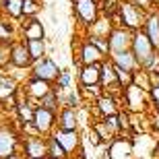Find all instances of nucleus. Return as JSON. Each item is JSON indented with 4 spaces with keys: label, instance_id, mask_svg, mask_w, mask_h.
I'll return each mask as SVG.
<instances>
[{
    "label": "nucleus",
    "instance_id": "nucleus-6",
    "mask_svg": "<svg viewBox=\"0 0 159 159\" xmlns=\"http://www.w3.org/2000/svg\"><path fill=\"white\" fill-rule=\"evenodd\" d=\"M25 159H48V139L46 136H23Z\"/></svg>",
    "mask_w": 159,
    "mask_h": 159
},
{
    "label": "nucleus",
    "instance_id": "nucleus-23",
    "mask_svg": "<svg viewBox=\"0 0 159 159\" xmlns=\"http://www.w3.org/2000/svg\"><path fill=\"white\" fill-rule=\"evenodd\" d=\"M145 33L151 39L155 50H159V15H149L145 21Z\"/></svg>",
    "mask_w": 159,
    "mask_h": 159
},
{
    "label": "nucleus",
    "instance_id": "nucleus-8",
    "mask_svg": "<svg viewBox=\"0 0 159 159\" xmlns=\"http://www.w3.org/2000/svg\"><path fill=\"white\" fill-rule=\"evenodd\" d=\"M124 101H126V110L128 112H145V103H147V93L143 91L141 87H136L134 83L128 85V87L122 91Z\"/></svg>",
    "mask_w": 159,
    "mask_h": 159
},
{
    "label": "nucleus",
    "instance_id": "nucleus-29",
    "mask_svg": "<svg viewBox=\"0 0 159 159\" xmlns=\"http://www.w3.org/2000/svg\"><path fill=\"white\" fill-rule=\"evenodd\" d=\"M103 124L107 126V130H110L114 136L122 132V122H120V116H118V114H114V116H107V118H103Z\"/></svg>",
    "mask_w": 159,
    "mask_h": 159
},
{
    "label": "nucleus",
    "instance_id": "nucleus-33",
    "mask_svg": "<svg viewBox=\"0 0 159 159\" xmlns=\"http://www.w3.org/2000/svg\"><path fill=\"white\" fill-rule=\"evenodd\" d=\"M103 15L106 17H112L116 11H120V4H116V0H103Z\"/></svg>",
    "mask_w": 159,
    "mask_h": 159
},
{
    "label": "nucleus",
    "instance_id": "nucleus-13",
    "mask_svg": "<svg viewBox=\"0 0 159 159\" xmlns=\"http://www.w3.org/2000/svg\"><path fill=\"white\" fill-rule=\"evenodd\" d=\"M52 89H54L52 83L31 77L29 81H27V85H25V93H27V97H29L31 101H39V99H43V97H46Z\"/></svg>",
    "mask_w": 159,
    "mask_h": 159
},
{
    "label": "nucleus",
    "instance_id": "nucleus-27",
    "mask_svg": "<svg viewBox=\"0 0 159 159\" xmlns=\"http://www.w3.org/2000/svg\"><path fill=\"white\" fill-rule=\"evenodd\" d=\"M37 106L39 107H46V110H50V112H60V103H58V95H56V91H50V93L43 97V99H39L37 101Z\"/></svg>",
    "mask_w": 159,
    "mask_h": 159
},
{
    "label": "nucleus",
    "instance_id": "nucleus-10",
    "mask_svg": "<svg viewBox=\"0 0 159 159\" xmlns=\"http://www.w3.org/2000/svg\"><path fill=\"white\" fill-rule=\"evenodd\" d=\"M11 66L17 68V70H25L33 66V60L29 56V50H27V43L23 41H15L11 46Z\"/></svg>",
    "mask_w": 159,
    "mask_h": 159
},
{
    "label": "nucleus",
    "instance_id": "nucleus-38",
    "mask_svg": "<svg viewBox=\"0 0 159 159\" xmlns=\"http://www.w3.org/2000/svg\"><path fill=\"white\" fill-rule=\"evenodd\" d=\"M155 153L159 155V141H157V145H155V149H153V155H155Z\"/></svg>",
    "mask_w": 159,
    "mask_h": 159
},
{
    "label": "nucleus",
    "instance_id": "nucleus-11",
    "mask_svg": "<svg viewBox=\"0 0 159 159\" xmlns=\"http://www.w3.org/2000/svg\"><path fill=\"white\" fill-rule=\"evenodd\" d=\"M134 153V145H132V139L124 136V139H114L110 145H107V155L110 159H132Z\"/></svg>",
    "mask_w": 159,
    "mask_h": 159
},
{
    "label": "nucleus",
    "instance_id": "nucleus-2",
    "mask_svg": "<svg viewBox=\"0 0 159 159\" xmlns=\"http://www.w3.org/2000/svg\"><path fill=\"white\" fill-rule=\"evenodd\" d=\"M33 126H35V130L39 132V136H50L56 130V114L50 112V110H46V107H39L37 106L35 110H33Z\"/></svg>",
    "mask_w": 159,
    "mask_h": 159
},
{
    "label": "nucleus",
    "instance_id": "nucleus-5",
    "mask_svg": "<svg viewBox=\"0 0 159 159\" xmlns=\"http://www.w3.org/2000/svg\"><path fill=\"white\" fill-rule=\"evenodd\" d=\"M52 136L60 143V147L68 153V157H72V155L83 147V143H81L83 136L79 134V130H58V128H56L52 132Z\"/></svg>",
    "mask_w": 159,
    "mask_h": 159
},
{
    "label": "nucleus",
    "instance_id": "nucleus-32",
    "mask_svg": "<svg viewBox=\"0 0 159 159\" xmlns=\"http://www.w3.org/2000/svg\"><path fill=\"white\" fill-rule=\"evenodd\" d=\"M89 41H91V43H93L101 54L110 52V43H107V39H103V37H91V35H89Z\"/></svg>",
    "mask_w": 159,
    "mask_h": 159
},
{
    "label": "nucleus",
    "instance_id": "nucleus-15",
    "mask_svg": "<svg viewBox=\"0 0 159 159\" xmlns=\"http://www.w3.org/2000/svg\"><path fill=\"white\" fill-rule=\"evenodd\" d=\"M21 33H23L25 41H33V39H46V29L37 17L27 19L23 25H21Z\"/></svg>",
    "mask_w": 159,
    "mask_h": 159
},
{
    "label": "nucleus",
    "instance_id": "nucleus-39",
    "mask_svg": "<svg viewBox=\"0 0 159 159\" xmlns=\"http://www.w3.org/2000/svg\"><path fill=\"white\" fill-rule=\"evenodd\" d=\"M149 2H157V0H149Z\"/></svg>",
    "mask_w": 159,
    "mask_h": 159
},
{
    "label": "nucleus",
    "instance_id": "nucleus-42",
    "mask_svg": "<svg viewBox=\"0 0 159 159\" xmlns=\"http://www.w3.org/2000/svg\"><path fill=\"white\" fill-rule=\"evenodd\" d=\"M0 17H2V15H0Z\"/></svg>",
    "mask_w": 159,
    "mask_h": 159
},
{
    "label": "nucleus",
    "instance_id": "nucleus-1",
    "mask_svg": "<svg viewBox=\"0 0 159 159\" xmlns=\"http://www.w3.org/2000/svg\"><path fill=\"white\" fill-rule=\"evenodd\" d=\"M132 54H134V58H136L139 68H143V70H145L149 66V62L153 60L155 48H153V43H151V39L147 37L145 31H139V33L132 37Z\"/></svg>",
    "mask_w": 159,
    "mask_h": 159
},
{
    "label": "nucleus",
    "instance_id": "nucleus-16",
    "mask_svg": "<svg viewBox=\"0 0 159 159\" xmlns=\"http://www.w3.org/2000/svg\"><path fill=\"white\" fill-rule=\"evenodd\" d=\"M56 128L58 130H79V112L70 107H62L56 116Z\"/></svg>",
    "mask_w": 159,
    "mask_h": 159
},
{
    "label": "nucleus",
    "instance_id": "nucleus-37",
    "mask_svg": "<svg viewBox=\"0 0 159 159\" xmlns=\"http://www.w3.org/2000/svg\"><path fill=\"white\" fill-rule=\"evenodd\" d=\"M6 159H23V157H21V153H15V155H11V157H6Z\"/></svg>",
    "mask_w": 159,
    "mask_h": 159
},
{
    "label": "nucleus",
    "instance_id": "nucleus-17",
    "mask_svg": "<svg viewBox=\"0 0 159 159\" xmlns=\"http://www.w3.org/2000/svg\"><path fill=\"white\" fill-rule=\"evenodd\" d=\"M110 62H112L116 68H122V70H126V72H134V68H139L132 50L120 52V54H112V56H110Z\"/></svg>",
    "mask_w": 159,
    "mask_h": 159
},
{
    "label": "nucleus",
    "instance_id": "nucleus-34",
    "mask_svg": "<svg viewBox=\"0 0 159 159\" xmlns=\"http://www.w3.org/2000/svg\"><path fill=\"white\" fill-rule=\"evenodd\" d=\"M87 136H89V141H91V145H93V147H103V141H101V136L97 134V130L95 128H91V126H89V130H87Z\"/></svg>",
    "mask_w": 159,
    "mask_h": 159
},
{
    "label": "nucleus",
    "instance_id": "nucleus-19",
    "mask_svg": "<svg viewBox=\"0 0 159 159\" xmlns=\"http://www.w3.org/2000/svg\"><path fill=\"white\" fill-rule=\"evenodd\" d=\"M17 89H19V81H17V79L11 77L8 72L0 70V103L8 99Z\"/></svg>",
    "mask_w": 159,
    "mask_h": 159
},
{
    "label": "nucleus",
    "instance_id": "nucleus-25",
    "mask_svg": "<svg viewBox=\"0 0 159 159\" xmlns=\"http://www.w3.org/2000/svg\"><path fill=\"white\" fill-rule=\"evenodd\" d=\"M48 159H68V153L60 147V143L52 134L48 136Z\"/></svg>",
    "mask_w": 159,
    "mask_h": 159
},
{
    "label": "nucleus",
    "instance_id": "nucleus-12",
    "mask_svg": "<svg viewBox=\"0 0 159 159\" xmlns=\"http://www.w3.org/2000/svg\"><path fill=\"white\" fill-rule=\"evenodd\" d=\"M75 12L89 27L97 23V2L95 0H75Z\"/></svg>",
    "mask_w": 159,
    "mask_h": 159
},
{
    "label": "nucleus",
    "instance_id": "nucleus-4",
    "mask_svg": "<svg viewBox=\"0 0 159 159\" xmlns=\"http://www.w3.org/2000/svg\"><path fill=\"white\" fill-rule=\"evenodd\" d=\"M60 70H62V68H58V64H56L52 58L46 56V58L33 62V66H31V77L41 79V81H48V83H54L56 79H58Z\"/></svg>",
    "mask_w": 159,
    "mask_h": 159
},
{
    "label": "nucleus",
    "instance_id": "nucleus-9",
    "mask_svg": "<svg viewBox=\"0 0 159 159\" xmlns=\"http://www.w3.org/2000/svg\"><path fill=\"white\" fill-rule=\"evenodd\" d=\"M132 37L128 29H114L107 37V43H110V56L112 54H120V52H128L132 48Z\"/></svg>",
    "mask_w": 159,
    "mask_h": 159
},
{
    "label": "nucleus",
    "instance_id": "nucleus-41",
    "mask_svg": "<svg viewBox=\"0 0 159 159\" xmlns=\"http://www.w3.org/2000/svg\"><path fill=\"white\" fill-rule=\"evenodd\" d=\"M157 83H159V77H157Z\"/></svg>",
    "mask_w": 159,
    "mask_h": 159
},
{
    "label": "nucleus",
    "instance_id": "nucleus-36",
    "mask_svg": "<svg viewBox=\"0 0 159 159\" xmlns=\"http://www.w3.org/2000/svg\"><path fill=\"white\" fill-rule=\"evenodd\" d=\"M72 157H75V159H89L87 157V155H85V149H79V151H77V153H75V155H72Z\"/></svg>",
    "mask_w": 159,
    "mask_h": 159
},
{
    "label": "nucleus",
    "instance_id": "nucleus-31",
    "mask_svg": "<svg viewBox=\"0 0 159 159\" xmlns=\"http://www.w3.org/2000/svg\"><path fill=\"white\" fill-rule=\"evenodd\" d=\"M11 64V46L0 43V70Z\"/></svg>",
    "mask_w": 159,
    "mask_h": 159
},
{
    "label": "nucleus",
    "instance_id": "nucleus-40",
    "mask_svg": "<svg viewBox=\"0 0 159 159\" xmlns=\"http://www.w3.org/2000/svg\"><path fill=\"white\" fill-rule=\"evenodd\" d=\"M68 159H75V157H68Z\"/></svg>",
    "mask_w": 159,
    "mask_h": 159
},
{
    "label": "nucleus",
    "instance_id": "nucleus-7",
    "mask_svg": "<svg viewBox=\"0 0 159 159\" xmlns=\"http://www.w3.org/2000/svg\"><path fill=\"white\" fill-rule=\"evenodd\" d=\"M19 145H21L19 132H15L11 126H0V159L15 155L19 151Z\"/></svg>",
    "mask_w": 159,
    "mask_h": 159
},
{
    "label": "nucleus",
    "instance_id": "nucleus-21",
    "mask_svg": "<svg viewBox=\"0 0 159 159\" xmlns=\"http://www.w3.org/2000/svg\"><path fill=\"white\" fill-rule=\"evenodd\" d=\"M0 11L11 21L23 19V0H0Z\"/></svg>",
    "mask_w": 159,
    "mask_h": 159
},
{
    "label": "nucleus",
    "instance_id": "nucleus-35",
    "mask_svg": "<svg viewBox=\"0 0 159 159\" xmlns=\"http://www.w3.org/2000/svg\"><path fill=\"white\" fill-rule=\"evenodd\" d=\"M149 97H151V103L155 106V112H159V83L153 85V89L149 91Z\"/></svg>",
    "mask_w": 159,
    "mask_h": 159
},
{
    "label": "nucleus",
    "instance_id": "nucleus-28",
    "mask_svg": "<svg viewBox=\"0 0 159 159\" xmlns=\"http://www.w3.org/2000/svg\"><path fill=\"white\" fill-rule=\"evenodd\" d=\"M107 23H110V21L101 19V21H97L95 25H91V27H89V31H91L89 35H91V37H103V39H106V35H110V33H112Z\"/></svg>",
    "mask_w": 159,
    "mask_h": 159
},
{
    "label": "nucleus",
    "instance_id": "nucleus-22",
    "mask_svg": "<svg viewBox=\"0 0 159 159\" xmlns=\"http://www.w3.org/2000/svg\"><path fill=\"white\" fill-rule=\"evenodd\" d=\"M17 37V29H15V21L0 17V43L4 46H12Z\"/></svg>",
    "mask_w": 159,
    "mask_h": 159
},
{
    "label": "nucleus",
    "instance_id": "nucleus-18",
    "mask_svg": "<svg viewBox=\"0 0 159 159\" xmlns=\"http://www.w3.org/2000/svg\"><path fill=\"white\" fill-rule=\"evenodd\" d=\"M103 58H106V54H101L91 41H85V43H83V48H81V62H83V66L103 64Z\"/></svg>",
    "mask_w": 159,
    "mask_h": 159
},
{
    "label": "nucleus",
    "instance_id": "nucleus-20",
    "mask_svg": "<svg viewBox=\"0 0 159 159\" xmlns=\"http://www.w3.org/2000/svg\"><path fill=\"white\" fill-rule=\"evenodd\" d=\"M95 107L97 112L101 114V118H107V116H114L118 114V106H116V99H114L110 93H101L95 101Z\"/></svg>",
    "mask_w": 159,
    "mask_h": 159
},
{
    "label": "nucleus",
    "instance_id": "nucleus-24",
    "mask_svg": "<svg viewBox=\"0 0 159 159\" xmlns=\"http://www.w3.org/2000/svg\"><path fill=\"white\" fill-rule=\"evenodd\" d=\"M27 43V50H29V56L33 62L46 58V39H33V41H25Z\"/></svg>",
    "mask_w": 159,
    "mask_h": 159
},
{
    "label": "nucleus",
    "instance_id": "nucleus-30",
    "mask_svg": "<svg viewBox=\"0 0 159 159\" xmlns=\"http://www.w3.org/2000/svg\"><path fill=\"white\" fill-rule=\"evenodd\" d=\"M37 11H39V2L37 0H23V19L35 17Z\"/></svg>",
    "mask_w": 159,
    "mask_h": 159
},
{
    "label": "nucleus",
    "instance_id": "nucleus-26",
    "mask_svg": "<svg viewBox=\"0 0 159 159\" xmlns=\"http://www.w3.org/2000/svg\"><path fill=\"white\" fill-rule=\"evenodd\" d=\"M56 91H70L72 89V72L66 70V68H62L58 75V79H56Z\"/></svg>",
    "mask_w": 159,
    "mask_h": 159
},
{
    "label": "nucleus",
    "instance_id": "nucleus-3",
    "mask_svg": "<svg viewBox=\"0 0 159 159\" xmlns=\"http://www.w3.org/2000/svg\"><path fill=\"white\" fill-rule=\"evenodd\" d=\"M120 17H122V23L128 27V29H139L141 25H145L147 17H145V12L143 8H139L136 4L132 2H120Z\"/></svg>",
    "mask_w": 159,
    "mask_h": 159
},
{
    "label": "nucleus",
    "instance_id": "nucleus-14",
    "mask_svg": "<svg viewBox=\"0 0 159 159\" xmlns=\"http://www.w3.org/2000/svg\"><path fill=\"white\" fill-rule=\"evenodd\" d=\"M79 83H81L83 89L99 87V83H101V64L83 66L81 72H79Z\"/></svg>",
    "mask_w": 159,
    "mask_h": 159
}]
</instances>
